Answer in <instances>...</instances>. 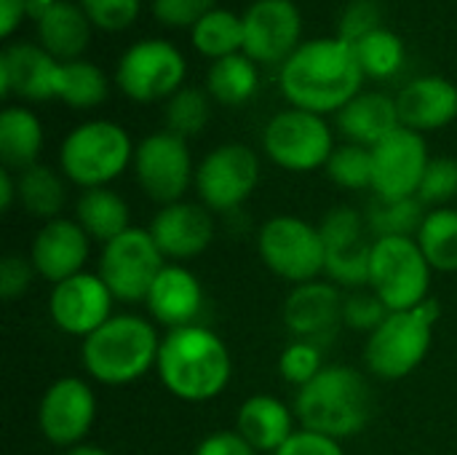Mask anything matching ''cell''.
<instances>
[{
  "label": "cell",
  "mask_w": 457,
  "mask_h": 455,
  "mask_svg": "<svg viewBox=\"0 0 457 455\" xmlns=\"http://www.w3.org/2000/svg\"><path fill=\"white\" fill-rule=\"evenodd\" d=\"M257 252L265 268L292 287L324 276L327 247L319 225L297 215H273L257 231Z\"/></svg>",
  "instance_id": "obj_8"
},
{
  "label": "cell",
  "mask_w": 457,
  "mask_h": 455,
  "mask_svg": "<svg viewBox=\"0 0 457 455\" xmlns=\"http://www.w3.org/2000/svg\"><path fill=\"white\" fill-rule=\"evenodd\" d=\"M166 257L158 249L150 228L131 225L118 239L102 244L96 274L112 292L115 303H145L150 295L153 282L163 271Z\"/></svg>",
  "instance_id": "obj_9"
},
{
  "label": "cell",
  "mask_w": 457,
  "mask_h": 455,
  "mask_svg": "<svg viewBox=\"0 0 457 455\" xmlns=\"http://www.w3.org/2000/svg\"><path fill=\"white\" fill-rule=\"evenodd\" d=\"M426 206L423 201L415 198H399V201H380L375 198L367 209V228L372 239L383 236H418L423 220H426Z\"/></svg>",
  "instance_id": "obj_32"
},
{
  "label": "cell",
  "mask_w": 457,
  "mask_h": 455,
  "mask_svg": "<svg viewBox=\"0 0 457 455\" xmlns=\"http://www.w3.org/2000/svg\"><path fill=\"white\" fill-rule=\"evenodd\" d=\"M380 19H383V8H380L378 0H353L343 11V16H340L337 38L343 43L356 46L361 38H367L375 29H380Z\"/></svg>",
  "instance_id": "obj_42"
},
{
  "label": "cell",
  "mask_w": 457,
  "mask_h": 455,
  "mask_svg": "<svg viewBox=\"0 0 457 455\" xmlns=\"http://www.w3.org/2000/svg\"><path fill=\"white\" fill-rule=\"evenodd\" d=\"M193 455H260L238 432H214L204 437Z\"/></svg>",
  "instance_id": "obj_47"
},
{
  "label": "cell",
  "mask_w": 457,
  "mask_h": 455,
  "mask_svg": "<svg viewBox=\"0 0 457 455\" xmlns=\"http://www.w3.org/2000/svg\"><path fill=\"white\" fill-rule=\"evenodd\" d=\"M303 21L292 0H257L244 13V54L252 62L276 64L297 51Z\"/></svg>",
  "instance_id": "obj_18"
},
{
  "label": "cell",
  "mask_w": 457,
  "mask_h": 455,
  "mask_svg": "<svg viewBox=\"0 0 457 455\" xmlns=\"http://www.w3.org/2000/svg\"><path fill=\"white\" fill-rule=\"evenodd\" d=\"M134 150L137 147L123 126L112 121H88L64 137L59 147V169L80 190L107 188L129 169V164H134Z\"/></svg>",
  "instance_id": "obj_6"
},
{
  "label": "cell",
  "mask_w": 457,
  "mask_h": 455,
  "mask_svg": "<svg viewBox=\"0 0 457 455\" xmlns=\"http://www.w3.org/2000/svg\"><path fill=\"white\" fill-rule=\"evenodd\" d=\"M115 298L107 284L94 271H83L51 287L48 295V316L54 327L70 338L86 341L94 335L104 322H110Z\"/></svg>",
  "instance_id": "obj_16"
},
{
  "label": "cell",
  "mask_w": 457,
  "mask_h": 455,
  "mask_svg": "<svg viewBox=\"0 0 457 455\" xmlns=\"http://www.w3.org/2000/svg\"><path fill=\"white\" fill-rule=\"evenodd\" d=\"M16 201H19V182H16V172H11V169H0V212H11Z\"/></svg>",
  "instance_id": "obj_49"
},
{
  "label": "cell",
  "mask_w": 457,
  "mask_h": 455,
  "mask_svg": "<svg viewBox=\"0 0 457 455\" xmlns=\"http://www.w3.org/2000/svg\"><path fill=\"white\" fill-rule=\"evenodd\" d=\"M327 177L343 190H372V147L345 142L332 150Z\"/></svg>",
  "instance_id": "obj_35"
},
{
  "label": "cell",
  "mask_w": 457,
  "mask_h": 455,
  "mask_svg": "<svg viewBox=\"0 0 457 455\" xmlns=\"http://www.w3.org/2000/svg\"><path fill=\"white\" fill-rule=\"evenodd\" d=\"M292 408L300 429L343 442L370 426L375 394L361 370L351 365H327L308 386L297 389Z\"/></svg>",
  "instance_id": "obj_3"
},
{
  "label": "cell",
  "mask_w": 457,
  "mask_h": 455,
  "mask_svg": "<svg viewBox=\"0 0 457 455\" xmlns=\"http://www.w3.org/2000/svg\"><path fill=\"white\" fill-rule=\"evenodd\" d=\"M260 182V158L249 145L228 142L204 156L195 166L198 201L214 215H225L249 201Z\"/></svg>",
  "instance_id": "obj_12"
},
{
  "label": "cell",
  "mask_w": 457,
  "mask_h": 455,
  "mask_svg": "<svg viewBox=\"0 0 457 455\" xmlns=\"http://www.w3.org/2000/svg\"><path fill=\"white\" fill-rule=\"evenodd\" d=\"M193 43L206 56H230L236 48H244V19L225 8H212L193 24Z\"/></svg>",
  "instance_id": "obj_33"
},
{
  "label": "cell",
  "mask_w": 457,
  "mask_h": 455,
  "mask_svg": "<svg viewBox=\"0 0 457 455\" xmlns=\"http://www.w3.org/2000/svg\"><path fill=\"white\" fill-rule=\"evenodd\" d=\"M396 110L402 126L418 134L442 129L457 118V88L439 75L418 78L399 91Z\"/></svg>",
  "instance_id": "obj_23"
},
{
  "label": "cell",
  "mask_w": 457,
  "mask_h": 455,
  "mask_svg": "<svg viewBox=\"0 0 457 455\" xmlns=\"http://www.w3.org/2000/svg\"><path fill=\"white\" fill-rule=\"evenodd\" d=\"M212 5L214 0H153V13L163 24L185 27L204 19L212 11Z\"/></svg>",
  "instance_id": "obj_45"
},
{
  "label": "cell",
  "mask_w": 457,
  "mask_h": 455,
  "mask_svg": "<svg viewBox=\"0 0 457 455\" xmlns=\"http://www.w3.org/2000/svg\"><path fill=\"white\" fill-rule=\"evenodd\" d=\"M96 421V394L80 375L56 378L40 397L37 429L54 448L70 451L83 445Z\"/></svg>",
  "instance_id": "obj_13"
},
{
  "label": "cell",
  "mask_w": 457,
  "mask_h": 455,
  "mask_svg": "<svg viewBox=\"0 0 457 455\" xmlns=\"http://www.w3.org/2000/svg\"><path fill=\"white\" fill-rule=\"evenodd\" d=\"M91 255V236L78 225L75 217H56L40 223L29 244V263L35 274L51 287L86 271Z\"/></svg>",
  "instance_id": "obj_19"
},
{
  "label": "cell",
  "mask_w": 457,
  "mask_h": 455,
  "mask_svg": "<svg viewBox=\"0 0 457 455\" xmlns=\"http://www.w3.org/2000/svg\"><path fill=\"white\" fill-rule=\"evenodd\" d=\"M62 62L32 43L5 46L0 54V94H16L29 102L59 99Z\"/></svg>",
  "instance_id": "obj_21"
},
{
  "label": "cell",
  "mask_w": 457,
  "mask_h": 455,
  "mask_svg": "<svg viewBox=\"0 0 457 455\" xmlns=\"http://www.w3.org/2000/svg\"><path fill=\"white\" fill-rule=\"evenodd\" d=\"M62 455H112L110 451L99 448V445H91V442H83V445H75L70 451H64Z\"/></svg>",
  "instance_id": "obj_50"
},
{
  "label": "cell",
  "mask_w": 457,
  "mask_h": 455,
  "mask_svg": "<svg viewBox=\"0 0 457 455\" xmlns=\"http://www.w3.org/2000/svg\"><path fill=\"white\" fill-rule=\"evenodd\" d=\"M163 121L166 131L187 139L204 131L209 123V97L201 88H179L177 94L169 97L163 107Z\"/></svg>",
  "instance_id": "obj_37"
},
{
  "label": "cell",
  "mask_w": 457,
  "mask_h": 455,
  "mask_svg": "<svg viewBox=\"0 0 457 455\" xmlns=\"http://www.w3.org/2000/svg\"><path fill=\"white\" fill-rule=\"evenodd\" d=\"M420 252L426 255L428 265L439 274L457 271V206L428 209L418 236Z\"/></svg>",
  "instance_id": "obj_30"
},
{
  "label": "cell",
  "mask_w": 457,
  "mask_h": 455,
  "mask_svg": "<svg viewBox=\"0 0 457 455\" xmlns=\"http://www.w3.org/2000/svg\"><path fill=\"white\" fill-rule=\"evenodd\" d=\"M131 166L142 193L161 206L185 201L190 185H195V169L187 139L166 129L145 137L137 145Z\"/></svg>",
  "instance_id": "obj_11"
},
{
  "label": "cell",
  "mask_w": 457,
  "mask_h": 455,
  "mask_svg": "<svg viewBox=\"0 0 457 455\" xmlns=\"http://www.w3.org/2000/svg\"><path fill=\"white\" fill-rule=\"evenodd\" d=\"M209 97H214L220 105L236 107L252 99L257 91V70L254 62L246 54H230L222 59H214L206 75Z\"/></svg>",
  "instance_id": "obj_31"
},
{
  "label": "cell",
  "mask_w": 457,
  "mask_h": 455,
  "mask_svg": "<svg viewBox=\"0 0 457 455\" xmlns=\"http://www.w3.org/2000/svg\"><path fill=\"white\" fill-rule=\"evenodd\" d=\"M161 335L153 319L139 314H115L80 346V362L94 383L118 389L137 383L155 370Z\"/></svg>",
  "instance_id": "obj_4"
},
{
  "label": "cell",
  "mask_w": 457,
  "mask_h": 455,
  "mask_svg": "<svg viewBox=\"0 0 457 455\" xmlns=\"http://www.w3.org/2000/svg\"><path fill=\"white\" fill-rule=\"evenodd\" d=\"M27 11H29V0H0V32L11 35Z\"/></svg>",
  "instance_id": "obj_48"
},
{
  "label": "cell",
  "mask_w": 457,
  "mask_h": 455,
  "mask_svg": "<svg viewBox=\"0 0 457 455\" xmlns=\"http://www.w3.org/2000/svg\"><path fill=\"white\" fill-rule=\"evenodd\" d=\"M361 67L351 43L340 38L311 40L281 64V91L297 107L316 115L340 113L361 91Z\"/></svg>",
  "instance_id": "obj_1"
},
{
  "label": "cell",
  "mask_w": 457,
  "mask_h": 455,
  "mask_svg": "<svg viewBox=\"0 0 457 455\" xmlns=\"http://www.w3.org/2000/svg\"><path fill=\"white\" fill-rule=\"evenodd\" d=\"M59 99L70 107L88 110L107 99V78L91 62H62L59 75Z\"/></svg>",
  "instance_id": "obj_34"
},
{
  "label": "cell",
  "mask_w": 457,
  "mask_h": 455,
  "mask_svg": "<svg viewBox=\"0 0 457 455\" xmlns=\"http://www.w3.org/2000/svg\"><path fill=\"white\" fill-rule=\"evenodd\" d=\"M418 198L428 209L450 206L457 198V161L450 156H439L428 161V169L423 174V182L418 188Z\"/></svg>",
  "instance_id": "obj_40"
},
{
  "label": "cell",
  "mask_w": 457,
  "mask_h": 455,
  "mask_svg": "<svg viewBox=\"0 0 457 455\" xmlns=\"http://www.w3.org/2000/svg\"><path fill=\"white\" fill-rule=\"evenodd\" d=\"M145 308L155 324L166 327V333L198 324L204 311L201 279L185 263H166L150 287Z\"/></svg>",
  "instance_id": "obj_22"
},
{
  "label": "cell",
  "mask_w": 457,
  "mask_h": 455,
  "mask_svg": "<svg viewBox=\"0 0 457 455\" xmlns=\"http://www.w3.org/2000/svg\"><path fill=\"white\" fill-rule=\"evenodd\" d=\"M155 373L171 397L201 405L225 394L233 378V357L214 330L190 324L161 338Z\"/></svg>",
  "instance_id": "obj_2"
},
{
  "label": "cell",
  "mask_w": 457,
  "mask_h": 455,
  "mask_svg": "<svg viewBox=\"0 0 457 455\" xmlns=\"http://www.w3.org/2000/svg\"><path fill=\"white\" fill-rule=\"evenodd\" d=\"M428 145L423 134L399 126L372 147V193L380 201L415 198L428 169Z\"/></svg>",
  "instance_id": "obj_14"
},
{
  "label": "cell",
  "mask_w": 457,
  "mask_h": 455,
  "mask_svg": "<svg viewBox=\"0 0 457 455\" xmlns=\"http://www.w3.org/2000/svg\"><path fill=\"white\" fill-rule=\"evenodd\" d=\"M185 78L182 54L166 40H139L118 62L115 80L134 102H155L179 91Z\"/></svg>",
  "instance_id": "obj_15"
},
{
  "label": "cell",
  "mask_w": 457,
  "mask_h": 455,
  "mask_svg": "<svg viewBox=\"0 0 457 455\" xmlns=\"http://www.w3.org/2000/svg\"><path fill=\"white\" fill-rule=\"evenodd\" d=\"M431 276L426 255L412 236L372 239L370 255V290L386 303L388 311H410L431 298Z\"/></svg>",
  "instance_id": "obj_7"
},
{
  "label": "cell",
  "mask_w": 457,
  "mask_h": 455,
  "mask_svg": "<svg viewBox=\"0 0 457 455\" xmlns=\"http://www.w3.org/2000/svg\"><path fill=\"white\" fill-rule=\"evenodd\" d=\"M345 295L327 279L292 287L284 303V324L295 341H308L313 346H327L343 327Z\"/></svg>",
  "instance_id": "obj_17"
},
{
  "label": "cell",
  "mask_w": 457,
  "mask_h": 455,
  "mask_svg": "<svg viewBox=\"0 0 457 455\" xmlns=\"http://www.w3.org/2000/svg\"><path fill=\"white\" fill-rule=\"evenodd\" d=\"M43 147V126L27 107H5L0 113V161L3 169L24 172L37 164Z\"/></svg>",
  "instance_id": "obj_29"
},
{
  "label": "cell",
  "mask_w": 457,
  "mask_h": 455,
  "mask_svg": "<svg viewBox=\"0 0 457 455\" xmlns=\"http://www.w3.org/2000/svg\"><path fill=\"white\" fill-rule=\"evenodd\" d=\"M16 182H19V204L29 217H37L40 223L64 217L70 201V188H67L70 180L62 174V169L35 164L19 172Z\"/></svg>",
  "instance_id": "obj_28"
},
{
  "label": "cell",
  "mask_w": 457,
  "mask_h": 455,
  "mask_svg": "<svg viewBox=\"0 0 457 455\" xmlns=\"http://www.w3.org/2000/svg\"><path fill=\"white\" fill-rule=\"evenodd\" d=\"M35 268L29 263V257L21 255H5L0 263V298L5 303L19 300L21 295L29 292L32 282H35Z\"/></svg>",
  "instance_id": "obj_44"
},
{
  "label": "cell",
  "mask_w": 457,
  "mask_h": 455,
  "mask_svg": "<svg viewBox=\"0 0 457 455\" xmlns=\"http://www.w3.org/2000/svg\"><path fill=\"white\" fill-rule=\"evenodd\" d=\"M439 303L428 298L410 311H391L383 324L364 341V367L380 381H402L412 375L428 357Z\"/></svg>",
  "instance_id": "obj_5"
},
{
  "label": "cell",
  "mask_w": 457,
  "mask_h": 455,
  "mask_svg": "<svg viewBox=\"0 0 457 455\" xmlns=\"http://www.w3.org/2000/svg\"><path fill=\"white\" fill-rule=\"evenodd\" d=\"M273 455H345V448L335 437L308 432V429H297L289 437V442Z\"/></svg>",
  "instance_id": "obj_46"
},
{
  "label": "cell",
  "mask_w": 457,
  "mask_h": 455,
  "mask_svg": "<svg viewBox=\"0 0 457 455\" xmlns=\"http://www.w3.org/2000/svg\"><path fill=\"white\" fill-rule=\"evenodd\" d=\"M324 367V351L308 341H292L278 354V375L295 389L308 386Z\"/></svg>",
  "instance_id": "obj_39"
},
{
  "label": "cell",
  "mask_w": 457,
  "mask_h": 455,
  "mask_svg": "<svg viewBox=\"0 0 457 455\" xmlns=\"http://www.w3.org/2000/svg\"><path fill=\"white\" fill-rule=\"evenodd\" d=\"M88 21L91 19L86 16L83 8H78L67 0H54L37 16V38L54 59L75 62L91 40Z\"/></svg>",
  "instance_id": "obj_26"
},
{
  "label": "cell",
  "mask_w": 457,
  "mask_h": 455,
  "mask_svg": "<svg viewBox=\"0 0 457 455\" xmlns=\"http://www.w3.org/2000/svg\"><path fill=\"white\" fill-rule=\"evenodd\" d=\"M402 126L396 99L380 94V91H359L340 113H337V129L343 137L353 145L375 147L388 134H394Z\"/></svg>",
  "instance_id": "obj_25"
},
{
  "label": "cell",
  "mask_w": 457,
  "mask_h": 455,
  "mask_svg": "<svg viewBox=\"0 0 457 455\" xmlns=\"http://www.w3.org/2000/svg\"><path fill=\"white\" fill-rule=\"evenodd\" d=\"M72 217L91 236V241H99V244L118 239L120 233L131 228V206L110 185L80 190V196L75 198Z\"/></svg>",
  "instance_id": "obj_27"
},
{
  "label": "cell",
  "mask_w": 457,
  "mask_h": 455,
  "mask_svg": "<svg viewBox=\"0 0 457 455\" xmlns=\"http://www.w3.org/2000/svg\"><path fill=\"white\" fill-rule=\"evenodd\" d=\"M150 233L166 263H187L212 247L217 233L214 212L201 201H177L155 212Z\"/></svg>",
  "instance_id": "obj_20"
},
{
  "label": "cell",
  "mask_w": 457,
  "mask_h": 455,
  "mask_svg": "<svg viewBox=\"0 0 457 455\" xmlns=\"http://www.w3.org/2000/svg\"><path fill=\"white\" fill-rule=\"evenodd\" d=\"M319 231H321L327 255L329 252L353 249V247H364V244L372 241V239H367L370 236L367 217L359 209H353V206H332L321 217Z\"/></svg>",
  "instance_id": "obj_38"
},
{
  "label": "cell",
  "mask_w": 457,
  "mask_h": 455,
  "mask_svg": "<svg viewBox=\"0 0 457 455\" xmlns=\"http://www.w3.org/2000/svg\"><path fill=\"white\" fill-rule=\"evenodd\" d=\"M356 59L364 75L370 78H388L402 67L404 59V46L391 29H375L372 35L361 38L356 46Z\"/></svg>",
  "instance_id": "obj_36"
},
{
  "label": "cell",
  "mask_w": 457,
  "mask_h": 455,
  "mask_svg": "<svg viewBox=\"0 0 457 455\" xmlns=\"http://www.w3.org/2000/svg\"><path fill=\"white\" fill-rule=\"evenodd\" d=\"M86 16L102 29H123L139 13V0H80Z\"/></svg>",
  "instance_id": "obj_43"
},
{
  "label": "cell",
  "mask_w": 457,
  "mask_h": 455,
  "mask_svg": "<svg viewBox=\"0 0 457 455\" xmlns=\"http://www.w3.org/2000/svg\"><path fill=\"white\" fill-rule=\"evenodd\" d=\"M236 432L257 453H278L297 432V416L284 400L273 394H254L238 408Z\"/></svg>",
  "instance_id": "obj_24"
},
{
  "label": "cell",
  "mask_w": 457,
  "mask_h": 455,
  "mask_svg": "<svg viewBox=\"0 0 457 455\" xmlns=\"http://www.w3.org/2000/svg\"><path fill=\"white\" fill-rule=\"evenodd\" d=\"M391 311L386 308V303L372 292V290H353L345 295V306H343V327L353 330V333H375L383 319Z\"/></svg>",
  "instance_id": "obj_41"
},
{
  "label": "cell",
  "mask_w": 457,
  "mask_h": 455,
  "mask_svg": "<svg viewBox=\"0 0 457 455\" xmlns=\"http://www.w3.org/2000/svg\"><path fill=\"white\" fill-rule=\"evenodd\" d=\"M262 147L276 166L305 174L327 166L335 142H332V129L321 115L292 107L276 113L268 121L262 131Z\"/></svg>",
  "instance_id": "obj_10"
}]
</instances>
